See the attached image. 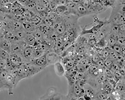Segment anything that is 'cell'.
I'll return each instance as SVG.
<instances>
[{
    "mask_svg": "<svg viewBox=\"0 0 125 100\" xmlns=\"http://www.w3.org/2000/svg\"><path fill=\"white\" fill-rule=\"evenodd\" d=\"M37 28L44 35L45 39L49 33L51 28H50L42 22L37 26Z\"/></svg>",
    "mask_w": 125,
    "mask_h": 100,
    "instance_id": "44dd1931",
    "label": "cell"
},
{
    "mask_svg": "<svg viewBox=\"0 0 125 100\" xmlns=\"http://www.w3.org/2000/svg\"><path fill=\"white\" fill-rule=\"evenodd\" d=\"M5 38L3 33L0 32V47Z\"/></svg>",
    "mask_w": 125,
    "mask_h": 100,
    "instance_id": "8d00e7d4",
    "label": "cell"
},
{
    "mask_svg": "<svg viewBox=\"0 0 125 100\" xmlns=\"http://www.w3.org/2000/svg\"><path fill=\"white\" fill-rule=\"evenodd\" d=\"M116 44L121 46H125V37L117 36Z\"/></svg>",
    "mask_w": 125,
    "mask_h": 100,
    "instance_id": "1f68e13d",
    "label": "cell"
},
{
    "mask_svg": "<svg viewBox=\"0 0 125 100\" xmlns=\"http://www.w3.org/2000/svg\"><path fill=\"white\" fill-rule=\"evenodd\" d=\"M87 52L86 46L83 45L79 46L76 48L75 54L79 55L85 56Z\"/></svg>",
    "mask_w": 125,
    "mask_h": 100,
    "instance_id": "d4e9b609",
    "label": "cell"
},
{
    "mask_svg": "<svg viewBox=\"0 0 125 100\" xmlns=\"http://www.w3.org/2000/svg\"><path fill=\"white\" fill-rule=\"evenodd\" d=\"M35 46L28 45L25 48L22 57L24 63H30L35 59Z\"/></svg>",
    "mask_w": 125,
    "mask_h": 100,
    "instance_id": "3957f363",
    "label": "cell"
},
{
    "mask_svg": "<svg viewBox=\"0 0 125 100\" xmlns=\"http://www.w3.org/2000/svg\"><path fill=\"white\" fill-rule=\"evenodd\" d=\"M111 25V23L108 21H106L105 24L96 34L97 42L100 39L105 37L110 32Z\"/></svg>",
    "mask_w": 125,
    "mask_h": 100,
    "instance_id": "9c48e42d",
    "label": "cell"
},
{
    "mask_svg": "<svg viewBox=\"0 0 125 100\" xmlns=\"http://www.w3.org/2000/svg\"><path fill=\"white\" fill-rule=\"evenodd\" d=\"M108 21L110 23L116 24L119 25L125 23V15L112 9Z\"/></svg>",
    "mask_w": 125,
    "mask_h": 100,
    "instance_id": "8992f818",
    "label": "cell"
},
{
    "mask_svg": "<svg viewBox=\"0 0 125 100\" xmlns=\"http://www.w3.org/2000/svg\"><path fill=\"white\" fill-rule=\"evenodd\" d=\"M27 45L23 40H19L12 43L11 53H15L22 57L24 50Z\"/></svg>",
    "mask_w": 125,
    "mask_h": 100,
    "instance_id": "5b68a950",
    "label": "cell"
},
{
    "mask_svg": "<svg viewBox=\"0 0 125 100\" xmlns=\"http://www.w3.org/2000/svg\"><path fill=\"white\" fill-rule=\"evenodd\" d=\"M9 60L18 67L24 63L22 57L15 53H11L10 54Z\"/></svg>",
    "mask_w": 125,
    "mask_h": 100,
    "instance_id": "9a60e30c",
    "label": "cell"
},
{
    "mask_svg": "<svg viewBox=\"0 0 125 100\" xmlns=\"http://www.w3.org/2000/svg\"><path fill=\"white\" fill-rule=\"evenodd\" d=\"M97 42V41L96 38L92 39H89V41L88 45L92 47L94 46H95Z\"/></svg>",
    "mask_w": 125,
    "mask_h": 100,
    "instance_id": "d590c367",
    "label": "cell"
},
{
    "mask_svg": "<svg viewBox=\"0 0 125 100\" xmlns=\"http://www.w3.org/2000/svg\"><path fill=\"white\" fill-rule=\"evenodd\" d=\"M71 14L79 18L91 14L86 7L80 3H76L75 7L71 9Z\"/></svg>",
    "mask_w": 125,
    "mask_h": 100,
    "instance_id": "277c9868",
    "label": "cell"
},
{
    "mask_svg": "<svg viewBox=\"0 0 125 100\" xmlns=\"http://www.w3.org/2000/svg\"><path fill=\"white\" fill-rule=\"evenodd\" d=\"M58 5L56 1L49 2V3L47 8V10L49 12L50 11L55 12Z\"/></svg>",
    "mask_w": 125,
    "mask_h": 100,
    "instance_id": "4dcf8cb0",
    "label": "cell"
},
{
    "mask_svg": "<svg viewBox=\"0 0 125 100\" xmlns=\"http://www.w3.org/2000/svg\"><path fill=\"white\" fill-rule=\"evenodd\" d=\"M30 63L44 69L48 66L47 59V53L33 59Z\"/></svg>",
    "mask_w": 125,
    "mask_h": 100,
    "instance_id": "52a82bcc",
    "label": "cell"
},
{
    "mask_svg": "<svg viewBox=\"0 0 125 100\" xmlns=\"http://www.w3.org/2000/svg\"><path fill=\"white\" fill-rule=\"evenodd\" d=\"M42 20L38 14H34L28 21L37 26L42 22Z\"/></svg>",
    "mask_w": 125,
    "mask_h": 100,
    "instance_id": "484cf974",
    "label": "cell"
},
{
    "mask_svg": "<svg viewBox=\"0 0 125 100\" xmlns=\"http://www.w3.org/2000/svg\"><path fill=\"white\" fill-rule=\"evenodd\" d=\"M114 90L125 97V78L117 81L114 86Z\"/></svg>",
    "mask_w": 125,
    "mask_h": 100,
    "instance_id": "2e32d148",
    "label": "cell"
},
{
    "mask_svg": "<svg viewBox=\"0 0 125 100\" xmlns=\"http://www.w3.org/2000/svg\"><path fill=\"white\" fill-rule=\"evenodd\" d=\"M10 54L4 50L0 48V58L7 61L9 59Z\"/></svg>",
    "mask_w": 125,
    "mask_h": 100,
    "instance_id": "f546056e",
    "label": "cell"
},
{
    "mask_svg": "<svg viewBox=\"0 0 125 100\" xmlns=\"http://www.w3.org/2000/svg\"><path fill=\"white\" fill-rule=\"evenodd\" d=\"M12 43L6 39L3 40L0 48H2L10 54L11 52Z\"/></svg>",
    "mask_w": 125,
    "mask_h": 100,
    "instance_id": "603a6c76",
    "label": "cell"
},
{
    "mask_svg": "<svg viewBox=\"0 0 125 100\" xmlns=\"http://www.w3.org/2000/svg\"><path fill=\"white\" fill-rule=\"evenodd\" d=\"M35 39L38 44L45 40L44 35L37 28L33 31L31 33Z\"/></svg>",
    "mask_w": 125,
    "mask_h": 100,
    "instance_id": "ffe728a7",
    "label": "cell"
},
{
    "mask_svg": "<svg viewBox=\"0 0 125 100\" xmlns=\"http://www.w3.org/2000/svg\"><path fill=\"white\" fill-rule=\"evenodd\" d=\"M42 22L50 28L53 27V23L47 17L42 19Z\"/></svg>",
    "mask_w": 125,
    "mask_h": 100,
    "instance_id": "836d02e7",
    "label": "cell"
},
{
    "mask_svg": "<svg viewBox=\"0 0 125 100\" xmlns=\"http://www.w3.org/2000/svg\"><path fill=\"white\" fill-rule=\"evenodd\" d=\"M60 56L55 52L54 50H51L47 53V59L48 66L54 65L60 62Z\"/></svg>",
    "mask_w": 125,
    "mask_h": 100,
    "instance_id": "30bf717a",
    "label": "cell"
},
{
    "mask_svg": "<svg viewBox=\"0 0 125 100\" xmlns=\"http://www.w3.org/2000/svg\"><path fill=\"white\" fill-rule=\"evenodd\" d=\"M9 28L14 32L23 29L21 22L9 18Z\"/></svg>",
    "mask_w": 125,
    "mask_h": 100,
    "instance_id": "8fae6325",
    "label": "cell"
},
{
    "mask_svg": "<svg viewBox=\"0 0 125 100\" xmlns=\"http://www.w3.org/2000/svg\"><path fill=\"white\" fill-rule=\"evenodd\" d=\"M81 0H73V1L76 3H80Z\"/></svg>",
    "mask_w": 125,
    "mask_h": 100,
    "instance_id": "f35d334b",
    "label": "cell"
},
{
    "mask_svg": "<svg viewBox=\"0 0 125 100\" xmlns=\"http://www.w3.org/2000/svg\"><path fill=\"white\" fill-rule=\"evenodd\" d=\"M52 28L56 33L60 36L63 35L67 31L66 26L62 20V17L59 21L54 24Z\"/></svg>",
    "mask_w": 125,
    "mask_h": 100,
    "instance_id": "ba28073f",
    "label": "cell"
},
{
    "mask_svg": "<svg viewBox=\"0 0 125 100\" xmlns=\"http://www.w3.org/2000/svg\"><path fill=\"white\" fill-rule=\"evenodd\" d=\"M40 100H67L66 95L62 94L57 92L56 89L54 87L49 88L46 92L41 96Z\"/></svg>",
    "mask_w": 125,
    "mask_h": 100,
    "instance_id": "7a4b0ae2",
    "label": "cell"
},
{
    "mask_svg": "<svg viewBox=\"0 0 125 100\" xmlns=\"http://www.w3.org/2000/svg\"><path fill=\"white\" fill-rule=\"evenodd\" d=\"M47 17L54 24L59 21L62 16L59 15L55 12L50 11L48 12Z\"/></svg>",
    "mask_w": 125,
    "mask_h": 100,
    "instance_id": "7402d4cb",
    "label": "cell"
},
{
    "mask_svg": "<svg viewBox=\"0 0 125 100\" xmlns=\"http://www.w3.org/2000/svg\"><path fill=\"white\" fill-rule=\"evenodd\" d=\"M101 89L104 92L110 96L114 90V86L107 80L102 85Z\"/></svg>",
    "mask_w": 125,
    "mask_h": 100,
    "instance_id": "4fadbf2b",
    "label": "cell"
},
{
    "mask_svg": "<svg viewBox=\"0 0 125 100\" xmlns=\"http://www.w3.org/2000/svg\"><path fill=\"white\" fill-rule=\"evenodd\" d=\"M21 22L23 29L27 33H32L37 28V26L24 19Z\"/></svg>",
    "mask_w": 125,
    "mask_h": 100,
    "instance_id": "5bb4252c",
    "label": "cell"
},
{
    "mask_svg": "<svg viewBox=\"0 0 125 100\" xmlns=\"http://www.w3.org/2000/svg\"><path fill=\"white\" fill-rule=\"evenodd\" d=\"M110 23L111 25L110 33L118 36L119 32V25L115 23Z\"/></svg>",
    "mask_w": 125,
    "mask_h": 100,
    "instance_id": "4316f807",
    "label": "cell"
},
{
    "mask_svg": "<svg viewBox=\"0 0 125 100\" xmlns=\"http://www.w3.org/2000/svg\"><path fill=\"white\" fill-rule=\"evenodd\" d=\"M11 0L13 1V2H14V1H17V0Z\"/></svg>",
    "mask_w": 125,
    "mask_h": 100,
    "instance_id": "ab89813d",
    "label": "cell"
},
{
    "mask_svg": "<svg viewBox=\"0 0 125 100\" xmlns=\"http://www.w3.org/2000/svg\"><path fill=\"white\" fill-rule=\"evenodd\" d=\"M54 65V71L57 75L60 77L64 76L65 70L60 62H57Z\"/></svg>",
    "mask_w": 125,
    "mask_h": 100,
    "instance_id": "d6986e66",
    "label": "cell"
},
{
    "mask_svg": "<svg viewBox=\"0 0 125 100\" xmlns=\"http://www.w3.org/2000/svg\"><path fill=\"white\" fill-rule=\"evenodd\" d=\"M98 54L103 60H104L109 56V47H107L103 48L98 53Z\"/></svg>",
    "mask_w": 125,
    "mask_h": 100,
    "instance_id": "cb8c5ba5",
    "label": "cell"
},
{
    "mask_svg": "<svg viewBox=\"0 0 125 100\" xmlns=\"http://www.w3.org/2000/svg\"><path fill=\"white\" fill-rule=\"evenodd\" d=\"M13 2L11 0H0V7L5 6Z\"/></svg>",
    "mask_w": 125,
    "mask_h": 100,
    "instance_id": "e575fe53",
    "label": "cell"
},
{
    "mask_svg": "<svg viewBox=\"0 0 125 100\" xmlns=\"http://www.w3.org/2000/svg\"><path fill=\"white\" fill-rule=\"evenodd\" d=\"M86 0L88 1V0Z\"/></svg>",
    "mask_w": 125,
    "mask_h": 100,
    "instance_id": "7bdbcfd3",
    "label": "cell"
},
{
    "mask_svg": "<svg viewBox=\"0 0 125 100\" xmlns=\"http://www.w3.org/2000/svg\"><path fill=\"white\" fill-rule=\"evenodd\" d=\"M104 61L106 67L108 68H109L115 61L109 57Z\"/></svg>",
    "mask_w": 125,
    "mask_h": 100,
    "instance_id": "d6a6232c",
    "label": "cell"
},
{
    "mask_svg": "<svg viewBox=\"0 0 125 100\" xmlns=\"http://www.w3.org/2000/svg\"><path fill=\"white\" fill-rule=\"evenodd\" d=\"M71 57L66 56L61 57V58L60 62L63 66L65 71L68 70L75 67Z\"/></svg>",
    "mask_w": 125,
    "mask_h": 100,
    "instance_id": "7c38bea8",
    "label": "cell"
},
{
    "mask_svg": "<svg viewBox=\"0 0 125 100\" xmlns=\"http://www.w3.org/2000/svg\"><path fill=\"white\" fill-rule=\"evenodd\" d=\"M23 40L28 45L35 47L38 44L35 39L31 33H27Z\"/></svg>",
    "mask_w": 125,
    "mask_h": 100,
    "instance_id": "ac0fdd59",
    "label": "cell"
},
{
    "mask_svg": "<svg viewBox=\"0 0 125 100\" xmlns=\"http://www.w3.org/2000/svg\"><path fill=\"white\" fill-rule=\"evenodd\" d=\"M14 33L19 40H23L27 33L23 29Z\"/></svg>",
    "mask_w": 125,
    "mask_h": 100,
    "instance_id": "f1b7e54d",
    "label": "cell"
},
{
    "mask_svg": "<svg viewBox=\"0 0 125 100\" xmlns=\"http://www.w3.org/2000/svg\"><path fill=\"white\" fill-rule=\"evenodd\" d=\"M2 87L1 86H0V89Z\"/></svg>",
    "mask_w": 125,
    "mask_h": 100,
    "instance_id": "60d3db41",
    "label": "cell"
},
{
    "mask_svg": "<svg viewBox=\"0 0 125 100\" xmlns=\"http://www.w3.org/2000/svg\"><path fill=\"white\" fill-rule=\"evenodd\" d=\"M107 80H111L114 79V72L110 68L105 67L104 70Z\"/></svg>",
    "mask_w": 125,
    "mask_h": 100,
    "instance_id": "83f0119b",
    "label": "cell"
},
{
    "mask_svg": "<svg viewBox=\"0 0 125 100\" xmlns=\"http://www.w3.org/2000/svg\"><path fill=\"white\" fill-rule=\"evenodd\" d=\"M0 86H1L2 87L4 86L3 82L0 78Z\"/></svg>",
    "mask_w": 125,
    "mask_h": 100,
    "instance_id": "74e56055",
    "label": "cell"
},
{
    "mask_svg": "<svg viewBox=\"0 0 125 100\" xmlns=\"http://www.w3.org/2000/svg\"><path fill=\"white\" fill-rule=\"evenodd\" d=\"M0 15H1V13H0Z\"/></svg>",
    "mask_w": 125,
    "mask_h": 100,
    "instance_id": "b9f144b4",
    "label": "cell"
},
{
    "mask_svg": "<svg viewBox=\"0 0 125 100\" xmlns=\"http://www.w3.org/2000/svg\"><path fill=\"white\" fill-rule=\"evenodd\" d=\"M84 93V89L80 87L76 82L68 84V94L66 95L67 100H85Z\"/></svg>",
    "mask_w": 125,
    "mask_h": 100,
    "instance_id": "6da1fadb",
    "label": "cell"
},
{
    "mask_svg": "<svg viewBox=\"0 0 125 100\" xmlns=\"http://www.w3.org/2000/svg\"><path fill=\"white\" fill-rule=\"evenodd\" d=\"M55 12L59 15L63 16L71 14V9L65 5H59Z\"/></svg>",
    "mask_w": 125,
    "mask_h": 100,
    "instance_id": "e0dca14e",
    "label": "cell"
}]
</instances>
